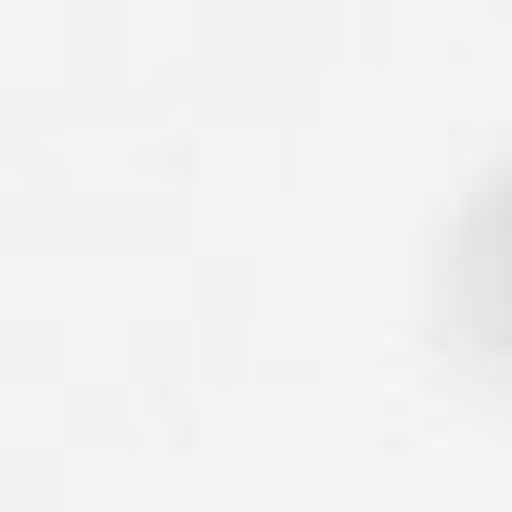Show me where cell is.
<instances>
[{
	"label": "cell",
	"instance_id": "cell-1",
	"mask_svg": "<svg viewBox=\"0 0 512 512\" xmlns=\"http://www.w3.org/2000/svg\"><path fill=\"white\" fill-rule=\"evenodd\" d=\"M440 296H448V328H456L464 360L512 392V160H496L464 192V208L448 224Z\"/></svg>",
	"mask_w": 512,
	"mask_h": 512
}]
</instances>
